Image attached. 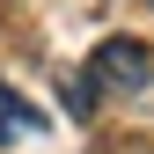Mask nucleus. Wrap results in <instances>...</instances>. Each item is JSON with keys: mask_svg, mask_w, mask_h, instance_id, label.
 <instances>
[{"mask_svg": "<svg viewBox=\"0 0 154 154\" xmlns=\"http://www.w3.org/2000/svg\"><path fill=\"white\" fill-rule=\"evenodd\" d=\"M37 132H44V118H37L22 95L0 81V147H15V140H37Z\"/></svg>", "mask_w": 154, "mask_h": 154, "instance_id": "obj_2", "label": "nucleus"}, {"mask_svg": "<svg viewBox=\"0 0 154 154\" xmlns=\"http://www.w3.org/2000/svg\"><path fill=\"white\" fill-rule=\"evenodd\" d=\"M147 81H154V51L140 44V37H103V44H95V59L73 73L66 110H73V118H88L103 95H132V88H147Z\"/></svg>", "mask_w": 154, "mask_h": 154, "instance_id": "obj_1", "label": "nucleus"}]
</instances>
